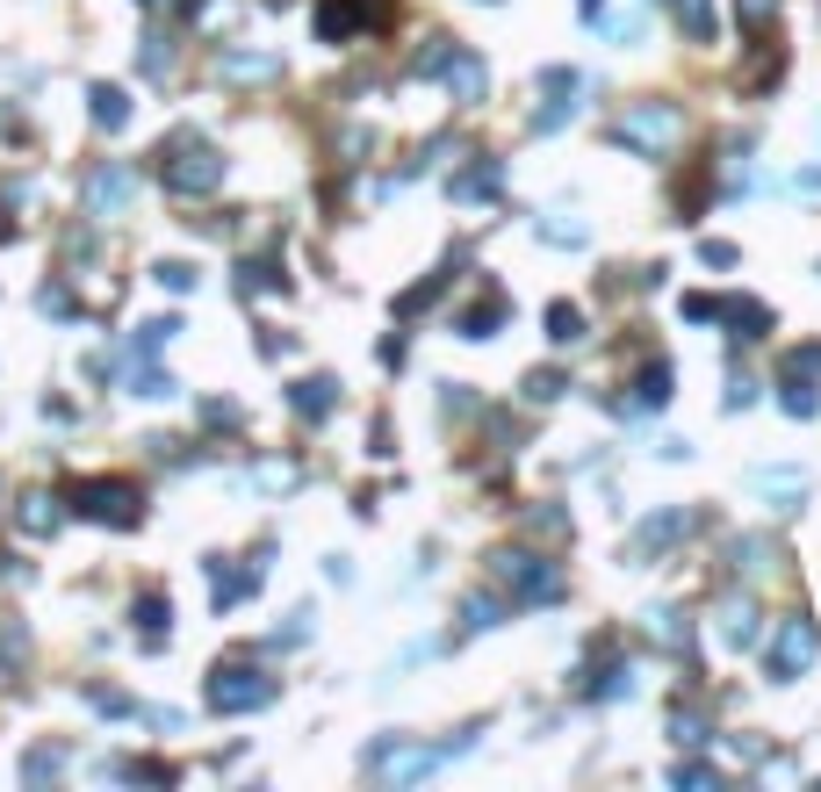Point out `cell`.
Masks as SVG:
<instances>
[{
	"label": "cell",
	"mask_w": 821,
	"mask_h": 792,
	"mask_svg": "<svg viewBox=\"0 0 821 792\" xmlns=\"http://www.w3.org/2000/svg\"><path fill=\"white\" fill-rule=\"evenodd\" d=\"M490 576L512 591V598H527V605H541V598H555V591H563V576H555V569L533 562V555H519V548H512V555H497Z\"/></svg>",
	"instance_id": "cell-1"
},
{
	"label": "cell",
	"mask_w": 821,
	"mask_h": 792,
	"mask_svg": "<svg viewBox=\"0 0 821 792\" xmlns=\"http://www.w3.org/2000/svg\"><path fill=\"white\" fill-rule=\"evenodd\" d=\"M620 144H641V152H670L678 144V108L670 102H641L620 116Z\"/></svg>",
	"instance_id": "cell-2"
},
{
	"label": "cell",
	"mask_w": 821,
	"mask_h": 792,
	"mask_svg": "<svg viewBox=\"0 0 821 792\" xmlns=\"http://www.w3.org/2000/svg\"><path fill=\"white\" fill-rule=\"evenodd\" d=\"M771 677H800L807 663H814V620H807V613H793L786 627H778V641H771Z\"/></svg>",
	"instance_id": "cell-3"
},
{
	"label": "cell",
	"mask_w": 821,
	"mask_h": 792,
	"mask_svg": "<svg viewBox=\"0 0 821 792\" xmlns=\"http://www.w3.org/2000/svg\"><path fill=\"white\" fill-rule=\"evenodd\" d=\"M569 94H577V72H569V66H555V72H547V108H533V130H563V123H569V108H577Z\"/></svg>",
	"instance_id": "cell-4"
},
{
	"label": "cell",
	"mask_w": 821,
	"mask_h": 792,
	"mask_svg": "<svg viewBox=\"0 0 821 792\" xmlns=\"http://www.w3.org/2000/svg\"><path fill=\"white\" fill-rule=\"evenodd\" d=\"M714 317H728V325H736V339H764V331H771V311H764V303H750V295L714 303Z\"/></svg>",
	"instance_id": "cell-5"
},
{
	"label": "cell",
	"mask_w": 821,
	"mask_h": 792,
	"mask_svg": "<svg viewBox=\"0 0 821 792\" xmlns=\"http://www.w3.org/2000/svg\"><path fill=\"white\" fill-rule=\"evenodd\" d=\"M750 490H756V498H778V504H800L807 498V476H800V468H756Z\"/></svg>",
	"instance_id": "cell-6"
},
{
	"label": "cell",
	"mask_w": 821,
	"mask_h": 792,
	"mask_svg": "<svg viewBox=\"0 0 821 792\" xmlns=\"http://www.w3.org/2000/svg\"><path fill=\"white\" fill-rule=\"evenodd\" d=\"M209 699H217V707H259V699H267V685H259V677H245V671H223L217 685H209Z\"/></svg>",
	"instance_id": "cell-7"
},
{
	"label": "cell",
	"mask_w": 821,
	"mask_h": 792,
	"mask_svg": "<svg viewBox=\"0 0 821 792\" xmlns=\"http://www.w3.org/2000/svg\"><path fill=\"white\" fill-rule=\"evenodd\" d=\"M692 526V512H663V519H641V534H634V548H670V540Z\"/></svg>",
	"instance_id": "cell-8"
},
{
	"label": "cell",
	"mask_w": 821,
	"mask_h": 792,
	"mask_svg": "<svg viewBox=\"0 0 821 792\" xmlns=\"http://www.w3.org/2000/svg\"><path fill=\"white\" fill-rule=\"evenodd\" d=\"M720 634L736 641V649L756 634V613H750V598H728V605H720Z\"/></svg>",
	"instance_id": "cell-9"
},
{
	"label": "cell",
	"mask_w": 821,
	"mask_h": 792,
	"mask_svg": "<svg viewBox=\"0 0 821 792\" xmlns=\"http://www.w3.org/2000/svg\"><path fill=\"white\" fill-rule=\"evenodd\" d=\"M497 188H505V166H497V159H490V166L462 173V188H454V195H462V202H476V195H497Z\"/></svg>",
	"instance_id": "cell-10"
},
{
	"label": "cell",
	"mask_w": 821,
	"mask_h": 792,
	"mask_svg": "<svg viewBox=\"0 0 821 792\" xmlns=\"http://www.w3.org/2000/svg\"><path fill=\"white\" fill-rule=\"evenodd\" d=\"M678 22H684V36H714V0H678Z\"/></svg>",
	"instance_id": "cell-11"
},
{
	"label": "cell",
	"mask_w": 821,
	"mask_h": 792,
	"mask_svg": "<svg viewBox=\"0 0 821 792\" xmlns=\"http://www.w3.org/2000/svg\"><path fill=\"white\" fill-rule=\"evenodd\" d=\"M547 331H555V346H569V339H583V317L569 311V303H555V311H547Z\"/></svg>",
	"instance_id": "cell-12"
},
{
	"label": "cell",
	"mask_w": 821,
	"mask_h": 792,
	"mask_svg": "<svg viewBox=\"0 0 821 792\" xmlns=\"http://www.w3.org/2000/svg\"><path fill=\"white\" fill-rule=\"evenodd\" d=\"M541 238H547V245H583L591 231H583V224H569V217H541Z\"/></svg>",
	"instance_id": "cell-13"
},
{
	"label": "cell",
	"mask_w": 821,
	"mask_h": 792,
	"mask_svg": "<svg viewBox=\"0 0 821 792\" xmlns=\"http://www.w3.org/2000/svg\"><path fill=\"white\" fill-rule=\"evenodd\" d=\"M634 396H641V404H670V368L656 361L649 375H641V389H634Z\"/></svg>",
	"instance_id": "cell-14"
},
{
	"label": "cell",
	"mask_w": 821,
	"mask_h": 792,
	"mask_svg": "<svg viewBox=\"0 0 821 792\" xmlns=\"http://www.w3.org/2000/svg\"><path fill=\"white\" fill-rule=\"evenodd\" d=\"M296 411H332V382H303V389H296Z\"/></svg>",
	"instance_id": "cell-15"
},
{
	"label": "cell",
	"mask_w": 821,
	"mask_h": 792,
	"mask_svg": "<svg viewBox=\"0 0 821 792\" xmlns=\"http://www.w3.org/2000/svg\"><path fill=\"white\" fill-rule=\"evenodd\" d=\"M634 30H641V8H634V0H627V8H613V15H605V36H620V44H627Z\"/></svg>",
	"instance_id": "cell-16"
},
{
	"label": "cell",
	"mask_w": 821,
	"mask_h": 792,
	"mask_svg": "<svg viewBox=\"0 0 821 792\" xmlns=\"http://www.w3.org/2000/svg\"><path fill=\"white\" fill-rule=\"evenodd\" d=\"M736 15H742V30H764L778 15V0H736Z\"/></svg>",
	"instance_id": "cell-17"
},
{
	"label": "cell",
	"mask_w": 821,
	"mask_h": 792,
	"mask_svg": "<svg viewBox=\"0 0 821 792\" xmlns=\"http://www.w3.org/2000/svg\"><path fill=\"white\" fill-rule=\"evenodd\" d=\"M649 634H656V641H663V649H678V641H684L678 613H649Z\"/></svg>",
	"instance_id": "cell-18"
},
{
	"label": "cell",
	"mask_w": 821,
	"mask_h": 792,
	"mask_svg": "<svg viewBox=\"0 0 821 792\" xmlns=\"http://www.w3.org/2000/svg\"><path fill=\"white\" fill-rule=\"evenodd\" d=\"M699 259H706V267H736V245H714V238H706Z\"/></svg>",
	"instance_id": "cell-19"
}]
</instances>
